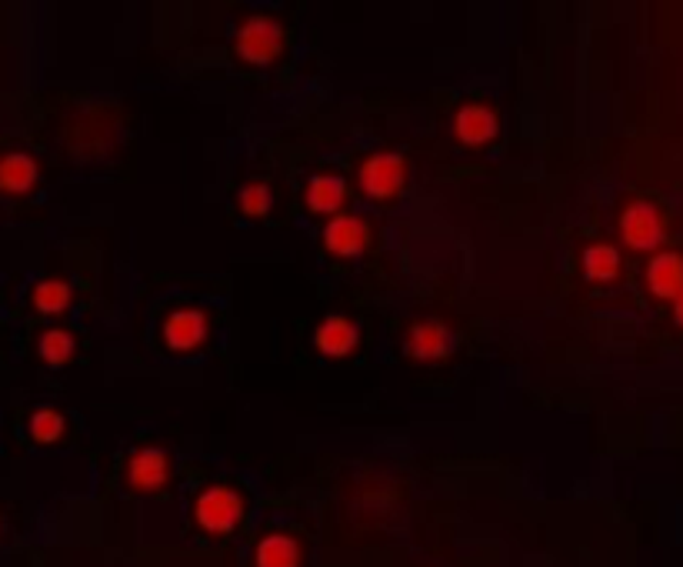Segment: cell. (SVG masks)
Listing matches in <instances>:
<instances>
[{"label":"cell","instance_id":"1","mask_svg":"<svg viewBox=\"0 0 683 567\" xmlns=\"http://www.w3.org/2000/svg\"><path fill=\"white\" fill-rule=\"evenodd\" d=\"M193 518L203 531L211 534H227L237 528V521L244 518V500L237 491L224 487V484H214L208 491H200L197 504H193Z\"/></svg>","mask_w":683,"mask_h":567},{"label":"cell","instance_id":"2","mask_svg":"<svg viewBox=\"0 0 683 567\" xmlns=\"http://www.w3.org/2000/svg\"><path fill=\"white\" fill-rule=\"evenodd\" d=\"M234 44L247 64H270L284 47V27L267 14H254L240 24Z\"/></svg>","mask_w":683,"mask_h":567},{"label":"cell","instance_id":"3","mask_svg":"<svg viewBox=\"0 0 683 567\" xmlns=\"http://www.w3.org/2000/svg\"><path fill=\"white\" fill-rule=\"evenodd\" d=\"M403 180H407V161L400 154H374L361 164V191L367 198L387 201L400 194Z\"/></svg>","mask_w":683,"mask_h":567},{"label":"cell","instance_id":"4","mask_svg":"<svg viewBox=\"0 0 683 567\" xmlns=\"http://www.w3.org/2000/svg\"><path fill=\"white\" fill-rule=\"evenodd\" d=\"M621 234H624L627 247H634V250H657L663 244L667 231H663V221L653 204L634 201L621 217Z\"/></svg>","mask_w":683,"mask_h":567},{"label":"cell","instance_id":"5","mask_svg":"<svg viewBox=\"0 0 683 567\" xmlns=\"http://www.w3.org/2000/svg\"><path fill=\"white\" fill-rule=\"evenodd\" d=\"M370 240V227L357 214H337L323 227V244L337 258H357Z\"/></svg>","mask_w":683,"mask_h":567},{"label":"cell","instance_id":"6","mask_svg":"<svg viewBox=\"0 0 683 567\" xmlns=\"http://www.w3.org/2000/svg\"><path fill=\"white\" fill-rule=\"evenodd\" d=\"M208 314L203 310H193V307H187V310H174L170 318L164 321V341H167V347L170 351H177V354H187V351H197L203 341H208Z\"/></svg>","mask_w":683,"mask_h":567},{"label":"cell","instance_id":"7","mask_svg":"<svg viewBox=\"0 0 683 567\" xmlns=\"http://www.w3.org/2000/svg\"><path fill=\"white\" fill-rule=\"evenodd\" d=\"M170 477V458L161 448H141L127 461V481L133 491H161Z\"/></svg>","mask_w":683,"mask_h":567},{"label":"cell","instance_id":"8","mask_svg":"<svg viewBox=\"0 0 683 567\" xmlns=\"http://www.w3.org/2000/svg\"><path fill=\"white\" fill-rule=\"evenodd\" d=\"M454 131L463 144L481 147L497 138V114L487 104H463L454 117Z\"/></svg>","mask_w":683,"mask_h":567},{"label":"cell","instance_id":"9","mask_svg":"<svg viewBox=\"0 0 683 567\" xmlns=\"http://www.w3.org/2000/svg\"><path fill=\"white\" fill-rule=\"evenodd\" d=\"M357 341H361L357 324L351 318H344V314H330V318H323L314 331V344L327 357H348L357 347Z\"/></svg>","mask_w":683,"mask_h":567},{"label":"cell","instance_id":"10","mask_svg":"<svg viewBox=\"0 0 683 567\" xmlns=\"http://www.w3.org/2000/svg\"><path fill=\"white\" fill-rule=\"evenodd\" d=\"M454 347L450 331L440 321H417L407 331V354L417 361H440Z\"/></svg>","mask_w":683,"mask_h":567},{"label":"cell","instance_id":"11","mask_svg":"<svg viewBox=\"0 0 683 567\" xmlns=\"http://www.w3.org/2000/svg\"><path fill=\"white\" fill-rule=\"evenodd\" d=\"M647 287L660 300H676L683 294V258L680 255H657L647 264Z\"/></svg>","mask_w":683,"mask_h":567},{"label":"cell","instance_id":"12","mask_svg":"<svg viewBox=\"0 0 683 567\" xmlns=\"http://www.w3.org/2000/svg\"><path fill=\"white\" fill-rule=\"evenodd\" d=\"M37 177H40V167L31 154L14 151L0 157V191L4 194H27L37 184Z\"/></svg>","mask_w":683,"mask_h":567},{"label":"cell","instance_id":"13","mask_svg":"<svg viewBox=\"0 0 683 567\" xmlns=\"http://www.w3.org/2000/svg\"><path fill=\"white\" fill-rule=\"evenodd\" d=\"M344 198H348V184L340 177H333V174H317V177L307 180L304 201L314 214H333L337 217V211L344 208Z\"/></svg>","mask_w":683,"mask_h":567},{"label":"cell","instance_id":"14","mask_svg":"<svg viewBox=\"0 0 683 567\" xmlns=\"http://www.w3.org/2000/svg\"><path fill=\"white\" fill-rule=\"evenodd\" d=\"M257 567H301V547L287 534H270L257 547Z\"/></svg>","mask_w":683,"mask_h":567},{"label":"cell","instance_id":"15","mask_svg":"<svg viewBox=\"0 0 683 567\" xmlns=\"http://www.w3.org/2000/svg\"><path fill=\"white\" fill-rule=\"evenodd\" d=\"M584 274L590 281H613L621 274V255L610 244H590L584 250Z\"/></svg>","mask_w":683,"mask_h":567},{"label":"cell","instance_id":"16","mask_svg":"<svg viewBox=\"0 0 683 567\" xmlns=\"http://www.w3.org/2000/svg\"><path fill=\"white\" fill-rule=\"evenodd\" d=\"M34 307L40 314H47V318H54V314H63L67 307H71V284L60 281V277H47L34 287L31 294Z\"/></svg>","mask_w":683,"mask_h":567},{"label":"cell","instance_id":"17","mask_svg":"<svg viewBox=\"0 0 683 567\" xmlns=\"http://www.w3.org/2000/svg\"><path fill=\"white\" fill-rule=\"evenodd\" d=\"M74 338L67 334V331H60V328H54V331H44L40 334V357L50 364V367H60V364H67L71 361V354H74Z\"/></svg>","mask_w":683,"mask_h":567},{"label":"cell","instance_id":"18","mask_svg":"<svg viewBox=\"0 0 683 567\" xmlns=\"http://www.w3.org/2000/svg\"><path fill=\"white\" fill-rule=\"evenodd\" d=\"M237 204L247 217H267L270 214V204H273V194H270V187L254 180V184H244L240 187V194H237Z\"/></svg>","mask_w":683,"mask_h":567},{"label":"cell","instance_id":"19","mask_svg":"<svg viewBox=\"0 0 683 567\" xmlns=\"http://www.w3.org/2000/svg\"><path fill=\"white\" fill-rule=\"evenodd\" d=\"M63 434V414L54 407H40L31 417V437L40 440V445H54V440Z\"/></svg>","mask_w":683,"mask_h":567},{"label":"cell","instance_id":"20","mask_svg":"<svg viewBox=\"0 0 683 567\" xmlns=\"http://www.w3.org/2000/svg\"><path fill=\"white\" fill-rule=\"evenodd\" d=\"M673 318H676V324L683 328V294H680V297L673 300Z\"/></svg>","mask_w":683,"mask_h":567}]
</instances>
